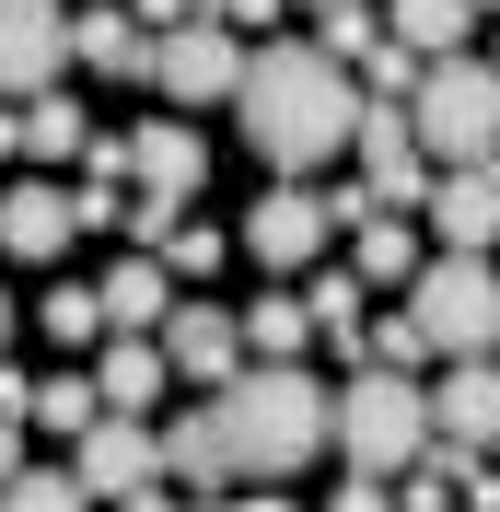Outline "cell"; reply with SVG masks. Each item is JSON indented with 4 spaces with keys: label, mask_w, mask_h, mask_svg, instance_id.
I'll use <instances>...</instances> for the list:
<instances>
[{
    "label": "cell",
    "mask_w": 500,
    "mask_h": 512,
    "mask_svg": "<svg viewBox=\"0 0 500 512\" xmlns=\"http://www.w3.org/2000/svg\"><path fill=\"white\" fill-rule=\"evenodd\" d=\"M233 117H245V140H256V163H268V175H314V163L349 152L361 94H349V70L326 59L314 35H280V47H256V59H245Z\"/></svg>",
    "instance_id": "cell-1"
},
{
    "label": "cell",
    "mask_w": 500,
    "mask_h": 512,
    "mask_svg": "<svg viewBox=\"0 0 500 512\" xmlns=\"http://www.w3.org/2000/svg\"><path fill=\"white\" fill-rule=\"evenodd\" d=\"M210 419L233 443V478H291V466L326 454V384L303 361H256V373L210 384Z\"/></svg>",
    "instance_id": "cell-2"
},
{
    "label": "cell",
    "mask_w": 500,
    "mask_h": 512,
    "mask_svg": "<svg viewBox=\"0 0 500 512\" xmlns=\"http://www.w3.org/2000/svg\"><path fill=\"white\" fill-rule=\"evenodd\" d=\"M326 443L349 454V466H373V478H396L407 454L431 443V396L407 373H384V361H349V384L326 396Z\"/></svg>",
    "instance_id": "cell-3"
},
{
    "label": "cell",
    "mask_w": 500,
    "mask_h": 512,
    "mask_svg": "<svg viewBox=\"0 0 500 512\" xmlns=\"http://www.w3.org/2000/svg\"><path fill=\"white\" fill-rule=\"evenodd\" d=\"M407 117H419V152L431 163H500V70L489 59H431L419 94H407Z\"/></svg>",
    "instance_id": "cell-4"
},
{
    "label": "cell",
    "mask_w": 500,
    "mask_h": 512,
    "mask_svg": "<svg viewBox=\"0 0 500 512\" xmlns=\"http://www.w3.org/2000/svg\"><path fill=\"white\" fill-rule=\"evenodd\" d=\"M407 315L431 326L442 361H489V350H500V268L466 256V245H442V268L407 280Z\"/></svg>",
    "instance_id": "cell-5"
},
{
    "label": "cell",
    "mask_w": 500,
    "mask_h": 512,
    "mask_svg": "<svg viewBox=\"0 0 500 512\" xmlns=\"http://www.w3.org/2000/svg\"><path fill=\"white\" fill-rule=\"evenodd\" d=\"M152 82L175 105H233V82H245V35L221 24V12H187L175 35H152Z\"/></svg>",
    "instance_id": "cell-6"
},
{
    "label": "cell",
    "mask_w": 500,
    "mask_h": 512,
    "mask_svg": "<svg viewBox=\"0 0 500 512\" xmlns=\"http://www.w3.org/2000/svg\"><path fill=\"white\" fill-rule=\"evenodd\" d=\"M349 152H361V187H373L384 210H407V198L431 187V152H419V117H407L396 94H361V117H349Z\"/></svg>",
    "instance_id": "cell-7"
},
{
    "label": "cell",
    "mask_w": 500,
    "mask_h": 512,
    "mask_svg": "<svg viewBox=\"0 0 500 512\" xmlns=\"http://www.w3.org/2000/svg\"><path fill=\"white\" fill-rule=\"evenodd\" d=\"M70 478L94 489V501H140V489H163V431L128 419V408H105L94 431L70 443Z\"/></svg>",
    "instance_id": "cell-8"
},
{
    "label": "cell",
    "mask_w": 500,
    "mask_h": 512,
    "mask_svg": "<svg viewBox=\"0 0 500 512\" xmlns=\"http://www.w3.org/2000/svg\"><path fill=\"white\" fill-rule=\"evenodd\" d=\"M326 233H338V210H326L303 175H280V187L245 210V256H256V268H314V256H326Z\"/></svg>",
    "instance_id": "cell-9"
},
{
    "label": "cell",
    "mask_w": 500,
    "mask_h": 512,
    "mask_svg": "<svg viewBox=\"0 0 500 512\" xmlns=\"http://www.w3.org/2000/svg\"><path fill=\"white\" fill-rule=\"evenodd\" d=\"M59 70H70L59 0H0V94H47Z\"/></svg>",
    "instance_id": "cell-10"
},
{
    "label": "cell",
    "mask_w": 500,
    "mask_h": 512,
    "mask_svg": "<svg viewBox=\"0 0 500 512\" xmlns=\"http://www.w3.org/2000/svg\"><path fill=\"white\" fill-rule=\"evenodd\" d=\"M163 361H175L187 384H233V373H245V315H221V303L163 315Z\"/></svg>",
    "instance_id": "cell-11"
},
{
    "label": "cell",
    "mask_w": 500,
    "mask_h": 512,
    "mask_svg": "<svg viewBox=\"0 0 500 512\" xmlns=\"http://www.w3.org/2000/svg\"><path fill=\"white\" fill-rule=\"evenodd\" d=\"M431 431H442V443H466V454H489V443H500V361H442Z\"/></svg>",
    "instance_id": "cell-12"
},
{
    "label": "cell",
    "mask_w": 500,
    "mask_h": 512,
    "mask_svg": "<svg viewBox=\"0 0 500 512\" xmlns=\"http://www.w3.org/2000/svg\"><path fill=\"white\" fill-rule=\"evenodd\" d=\"M128 175H140V198H163V210H175V198H198V175H210V140H198V128H128Z\"/></svg>",
    "instance_id": "cell-13"
},
{
    "label": "cell",
    "mask_w": 500,
    "mask_h": 512,
    "mask_svg": "<svg viewBox=\"0 0 500 512\" xmlns=\"http://www.w3.org/2000/svg\"><path fill=\"white\" fill-rule=\"evenodd\" d=\"M163 373H175V361H163V338H140V326H105V361H94V396H105V408L140 419V408L163 396Z\"/></svg>",
    "instance_id": "cell-14"
},
{
    "label": "cell",
    "mask_w": 500,
    "mask_h": 512,
    "mask_svg": "<svg viewBox=\"0 0 500 512\" xmlns=\"http://www.w3.org/2000/svg\"><path fill=\"white\" fill-rule=\"evenodd\" d=\"M442 245L466 256L500 245V163H442Z\"/></svg>",
    "instance_id": "cell-15"
},
{
    "label": "cell",
    "mask_w": 500,
    "mask_h": 512,
    "mask_svg": "<svg viewBox=\"0 0 500 512\" xmlns=\"http://www.w3.org/2000/svg\"><path fill=\"white\" fill-rule=\"evenodd\" d=\"M70 59L105 70V82H152V24L140 12H82L70 24Z\"/></svg>",
    "instance_id": "cell-16"
},
{
    "label": "cell",
    "mask_w": 500,
    "mask_h": 512,
    "mask_svg": "<svg viewBox=\"0 0 500 512\" xmlns=\"http://www.w3.org/2000/svg\"><path fill=\"white\" fill-rule=\"evenodd\" d=\"M70 233H82V222H70V187H47V175H24V187L0 198V245H12V256H59Z\"/></svg>",
    "instance_id": "cell-17"
},
{
    "label": "cell",
    "mask_w": 500,
    "mask_h": 512,
    "mask_svg": "<svg viewBox=\"0 0 500 512\" xmlns=\"http://www.w3.org/2000/svg\"><path fill=\"white\" fill-rule=\"evenodd\" d=\"M303 315H314V338L338 361H373V326H361V268H326V280L303 291Z\"/></svg>",
    "instance_id": "cell-18"
},
{
    "label": "cell",
    "mask_w": 500,
    "mask_h": 512,
    "mask_svg": "<svg viewBox=\"0 0 500 512\" xmlns=\"http://www.w3.org/2000/svg\"><path fill=\"white\" fill-rule=\"evenodd\" d=\"M163 478H187V489H221V478H233V443H221L210 408H187L175 431H163Z\"/></svg>",
    "instance_id": "cell-19"
},
{
    "label": "cell",
    "mask_w": 500,
    "mask_h": 512,
    "mask_svg": "<svg viewBox=\"0 0 500 512\" xmlns=\"http://www.w3.org/2000/svg\"><path fill=\"white\" fill-rule=\"evenodd\" d=\"M477 24V0H384V35L419 47V59H454V35Z\"/></svg>",
    "instance_id": "cell-20"
},
{
    "label": "cell",
    "mask_w": 500,
    "mask_h": 512,
    "mask_svg": "<svg viewBox=\"0 0 500 512\" xmlns=\"http://www.w3.org/2000/svg\"><path fill=\"white\" fill-rule=\"evenodd\" d=\"M349 268H361V280H419V233H407L396 210H361V222H349Z\"/></svg>",
    "instance_id": "cell-21"
},
{
    "label": "cell",
    "mask_w": 500,
    "mask_h": 512,
    "mask_svg": "<svg viewBox=\"0 0 500 512\" xmlns=\"http://www.w3.org/2000/svg\"><path fill=\"white\" fill-rule=\"evenodd\" d=\"M82 140H94V117H82L59 82H47V94H24V152H35V163H82Z\"/></svg>",
    "instance_id": "cell-22"
},
{
    "label": "cell",
    "mask_w": 500,
    "mask_h": 512,
    "mask_svg": "<svg viewBox=\"0 0 500 512\" xmlns=\"http://www.w3.org/2000/svg\"><path fill=\"white\" fill-rule=\"evenodd\" d=\"M105 326H140V338H163V256H128V268H105Z\"/></svg>",
    "instance_id": "cell-23"
},
{
    "label": "cell",
    "mask_w": 500,
    "mask_h": 512,
    "mask_svg": "<svg viewBox=\"0 0 500 512\" xmlns=\"http://www.w3.org/2000/svg\"><path fill=\"white\" fill-rule=\"evenodd\" d=\"M314 338V315H303V291H256V315H245V350L256 361H291Z\"/></svg>",
    "instance_id": "cell-24"
},
{
    "label": "cell",
    "mask_w": 500,
    "mask_h": 512,
    "mask_svg": "<svg viewBox=\"0 0 500 512\" xmlns=\"http://www.w3.org/2000/svg\"><path fill=\"white\" fill-rule=\"evenodd\" d=\"M35 326H47V338H59V350H94V338H105V291H82V280H59V291H47V303H35Z\"/></svg>",
    "instance_id": "cell-25"
},
{
    "label": "cell",
    "mask_w": 500,
    "mask_h": 512,
    "mask_svg": "<svg viewBox=\"0 0 500 512\" xmlns=\"http://www.w3.org/2000/svg\"><path fill=\"white\" fill-rule=\"evenodd\" d=\"M24 419H47V431H70V443H82V431L105 419V396H94V373H59V384H35Z\"/></svg>",
    "instance_id": "cell-26"
},
{
    "label": "cell",
    "mask_w": 500,
    "mask_h": 512,
    "mask_svg": "<svg viewBox=\"0 0 500 512\" xmlns=\"http://www.w3.org/2000/svg\"><path fill=\"white\" fill-rule=\"evenodd\" d=\"M0 512H94V489L70 478V466H24V478L0 489Z\"/></svg>",
    "instance_id": "cell-27"
},
{
    "label": "cell",
    "mask_w": 500,
    "mask_h": 512,
    "mask_svg": "<svg viewBox=\"0 0 500 512\" xmlns=\"http://www.w3.org/2000/svg\"><path fill=\"white\" fill-rule=\"evenodd\" d=\"M314 47H326V59H373V47H384V24H373V12H361V0H338V12H326V24H314Z\"/></svg>",
    "instance_id": "cell-28"
},
{
    "label": "cell",
    "mask_w": 500,
    "mask_h": 512,
    "mask_svg": "<svg viewBox=\"0 0 500 512\" xmlns=\"http://www.w3.org/2000/svg\"><path fill=\"white\" fill-rule=\"evenodd\" d=\"M221 256H233V245H221L210 222H175V233H163V268H175V280H210Z\"/></svg>",
    "instance_id": "cell-29"
},
{
    "label": "cell",
    "mask_w": 500,
    "mask_h": 512,
    "mask_svg": "<svg viewBox=\"0 0 500 512\" xmlns=\"http://www.w3.org/2000/svg\"><path fill=\"white\" fill-rule=\"evenodd\" d=\"M373 361H384V373H419V361H431V326H419V315H384L373 326Z\"/></svg>",
    "instance_id": "cell-30"
},
{
    "label": "cell",
    "mask_w": 500,
    "mask_h": 512,
    "mask_svg": "<svg viewBox=\"0 0 500 512\" xmlns=\"http://www.w3.org/2000/svg\"><path fill=\"white\" fill-rule=\"evenodd\" d=\"M361 70H373V94H419V70H431V59H419V47H396V35H384V47H373V59H361Z\"/></svg>",
    "instance_id": "cell-31"
},
{
    "label": "cell",
    "mask_w": 500,
    "mask_h": 512,
    "mask_svg": "<svg viewBox=\"0 0 500 512\" xmlns=\"http://www.w3.org/2000/svg\"><path fill=\"white\" fill-rule=\"evenodd\" d=\"M70 222L94 233V222H128V198H117V175H82V187H70Z\"/></svg>",
    "instance_id": "cell-32"
},
{
    "label": "cell",
    "mask_w": 500,
    "mask_h": 512,
    "mask_svg": "<svg viewBox=\"0 0 500 512\" xmlns=\"http://www.w3.org/2000/svg\"><path fill=\"white\" fill-rule=\"evenodd\" d=\"M326 512H396V489H384L373 466H349V489H338V501H326Z\"/></svg>",
    "instance_id": "cell-33"
},
{
    "label": "cell",
    "mask_w": 500,
    "mask_h": 512,
    "mask_svg": "<svg viewBox=\"0 0 500 512\" xmlns=\"http://www.w3.org/2000/svg\"><path fill=\"white\" fill-rule=\"evenodd\" d=\"M128 12H140V24H152V35H175V24H187V12H210V0H128Z\"/></svg>",
    "instance_id": "cell-34"
},
{
    "label": "cell",
    "mask_w": 500,
    "mask_h": 512,
    "mask_svg": "<svg viewBox=\"0 0 500 512\" xmlns=\"http://www.w3.org/2000/svg\"><path fill=\"white\" fill-rule=\"evenodd\" d=\"M12 478H24V419L0 408V489H12Z\"/></svg>",
    "instance_id": "cell-35"
},
{
    "label": "cell",
    "mask_w": 500,
    "mask_h": 512,
    "mask_svg": "<svg viewBox=\"0 0 500 512\" xmlns=\"http://www.w3.org/2000/svg\"><path fill=\"white\" fill-rule=\"evenodd\" d=\"M221 24H280V0H210Z\"/></svg>",
    "instance_id": "cell-36"
},
{
    "label": "cell",
    "mask_w": 500,
    "mask_h": 512,
    "mask_svg": "<svg viewBox=\"0 0 500 512\" xmlns=\"http://www.w3.org/2000/svg\"><path fill=\"white\" fill-rule=\"evenodd\" d=\"M12 152H24V117H0V163H12Z\"/></svg>",
    "instance_id": "cell-37"
},
{
    "label": "cell",
    "mask_w": 500,
    "mask_h": 512,
    "mask_svg": "<svg viewBox=\"0 0 500 512\" xmlns=\"http://www.w3.org/2000/svg\"><path fill=\"white\" fill-rule=\"evenodd\" d=\"M117 512H175V501H163V489H140V501H117Z\"/></svg>",
    "instance_id": "cell-38"
},
{
    "label": "cell",
    "mask_w": 500,
    "mask_h": 512,
    "mask_svg": "<svg viewBox=\"0 0 500 512\" xmlns=\"http://www.w3.org/2000/svg\"><path fill=\"white\" fill-rule=\"evenodd\" d=\"M210 512H291V501H210Z\"/></svg>",
    "instance_id": "cell-39"
},
{
    "label": "cell",
    "mask_w": 500,
    "mask_h": 512,
    "mask_svg": "<svg viewBox=\"0 0 500 512\" xmlns=\"http://www.w3.org/2000/svg\"><path fill=\"white\" fill-rule=\"evenodd\" d=\"M0 338H12V303H0Z\"/></svg>",
    "instance_id": "cell-40"
},
{
    "label": "cell",
    "mask_w": 500,
    "mask_h": 512,
    "mask_svg": "<svg viewBox=\"0 0 500 512\" xmlns=\"http://www.w3.org/2000/svg\"><path fill=\"white\" fill-rule=\"evenodd\" d=\"M314 12H338V0H314Z\"/></svg>",
    "instance_id": "cell-41"
},
{
    "label": "cell",
    "mask_w": 500,
    "mask_h": 512,
    "mask_svg": "<svg viewBox=\"0 0 500 512\" xmlns=\"http://www.w3.org/2000/svg\"><path fill=\"white\" fill-rule=\"evenodd\" d=\"M489 454H500V443H489Z\"/></svg>",
    "instance_id": "cell-42"
},
{
    "label": "cell",
    "mask_w": 500,
    "mask_h": 512,
    "mask_svg": "<svg viewBox=\"0 0 500 512\" xmlns=\"http://www.w3.org/2000/svg\"><path fill=\"white\" fill-rule=\"evenodd\" d=\"M489 361H500V350H489Z\"/></svg>",
    "instance_id": "cell-43"
},
{
    "label": "cell",
    "mask_w": 500,
    "mask_h": 512,
    "mask_svg": "<svg viewBox=\"0 0 500 512\" xmlns=\"http://www.w3.org/2000/svg\"><path fill=\"white\" fill-rule=\"evenodd\" d=\"M489 70H500V59H489Z\"/></svg>",
    "instance_id": "cell-44"
}]
</instances>
